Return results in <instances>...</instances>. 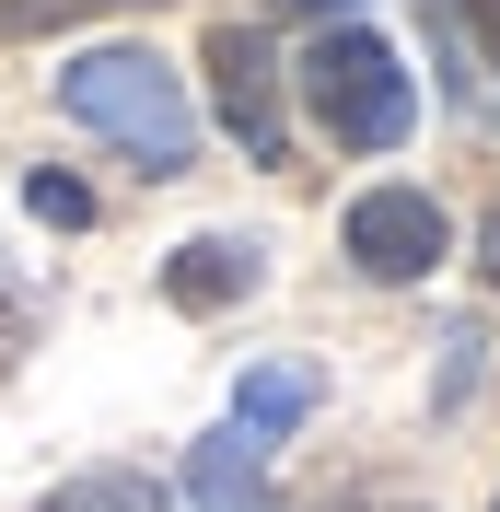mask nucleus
<instances>
[{
	"mask_svg": "<svg viewBox=\"0 0 500 512\" xmlns=\"http://www.w3.org/2000/svg\"><path fill=\"white\" fill-rule=\"evenodd\" d=\"M59 105L94 128V140H117L140 175H187L198 163V105H187V82H175L152 47H94V59H70Z\"/></svg>",
	"mask_w": 500,
	"mask_h": 512,
	"instance_id": "nucleus-1",
	"label": "nucleus"
},
{
	"mask_svg": "<svg viewBox=\"0 0 500 512\" xmlns=\"http://www.w3.org/2000/svg\"><path fill=\"white\" fill-rule=\"evenodd\" d=\"M291 82H303L314 128H326L338 152H396L407 128H419V82H407V59L373 24H326L303 59H291Z\"/></svg>",
	"mask_w": 500,
	"mask_h": 512,
	"instance_id": "nucleus-2",
	"label": "nucleus"
},
{
	"mask_svg": "<svg viewBox=\"0 0 500 512\" xmlns=\"http://www.w3.org/2000/svg\"><path fill=\"white\" fill-rule=\"evenodd\" d=\"M198 70H210V117L245 140V163H291V117H280V59H268V35L256 24H210Z\"/></svg>",
	"mask_w": 500,
	"mask_h": 512,
	"instance_id": "nucleus-3",
	"label": "nucleus"
},
{
	"mask_svg": "<svg viewBox=\"0 0 500 512\" xmlns=\"http://www.w3.org/2000/svg\"><path fill=\"white\" fill-rule=\"evenodd\" d=\"M442 245H454V222H442L431 187H361L349 198V268L361 280H431Z\"/></svg>",
	"mask_w": 500,
	"mask_h": 512,
	"instance_id": "nucleus-4",
	"label": "nucleus"
},
{
	"mask_svg": "<svg viewBox=\"0 0 500 512\" xmlns=\"http://www.w3.org/2000/svg\"><path fill=\"white\" fill-rule=\"evenodd\" d=\"M256 280H268V245H245V233H187V245L163 256V303H175V315H221V303H245Z\"/></svg>",
	"mask_w": 500,
	"mask_h": 512,
	"instance_id": "nucleus-5",
	"label": "nucleus"
},
{
	"mask_svg": "<svg viewBox=\"0 0 500 512\" xmlns=\"http://www.w3.org/2000/svg\"><path fill=\"white\" fill-rule=\"evenodd\" d=\"M314 396H326V373H314V361H256V373L233 384V431L268 454V443H291V431L314 419Z\"/></svg>",
	"mask_w": 500,
	"mask_h": 512,
	"instance_id": "nucleus-6",
	"label": "nucleus"
},
{
	"mask_svg": "<svg viewBox=\"0 0 500 512\" xmlns=\"http://www.w3.org/2000/svg\"><path fill=\"white\" fill-rule=\"evenodd\" d=\"M187 501L198 512H280V489H268V454H256L245 431H210V443L187 454Z\"/></svg>",
	"mask_w": 500,
	"mask_h": 512,
	"instance_id": "nucleus-7",
	"label": "nucleus"
},
{
	"mask_svg": "<svg viewBox=\"0 0 500 512\" xmlns=\"http://www.w3.org/2000/svg\"><path fill=\"white\" fill-rule=\"evenodd\" d=\"M47 512H163V489L140 466H82V478L47 489Z\"/></svg>",
	"mask_w": 500,
	"mask_h": 512,
	"instance_id": "nucleus-8",
	"label": "nucleus"
},
{
	"mask_svg": "<svg viewBox=\"0 0 500 512\" xmlns=\"http://www.w3.org/2000/svg\"><path fill=\"white\" fill-rule=\"evenodd\" d=\"M94 12H140V0H0V35L24 47V35H70V24H94Z\"/></svg>",
	"mask_w": 500,
	"mask_h": 512,
	"instance_id": "nucleus-9",
	"label": "nucleus"
},
{
	"mask_svg": "<svg viewBox=\"0 0 500 512\" xmlns=\"http://www.w3.org/2000/svg\"><path fill=\"white\" fill-rule=\"evenodd\" d=\"M24 210H35V222H59V233H82V222H94V187L47 163V175H24Z\"/></svg>",
	"mask_w": 500,
	"mask_h": 512,
	"instance_id": "nucleus-10",
	"label": "nucleus"
},
{
	"mask_svg": "<svg viewBox=\"0 0 500 512\" xmlns=\"http://www.w3.org/2000/svg\"><path fill=\"white\" fill-rule=\"evenodd\" d=\"M24 350H35V291L12 280V268H0V384L24 373Z\"/></svg>",
	"mask_w": 500,
	"mask_h": 512,
	"instance_id": "nucleus-11",
	"label": "nucleus"
},
{
	"mask_svg": "<svg viewBox=\"0 0 500 512\" xmlns=\"http://www.w3.org/2000/svg\"><path fill=\"white\" fill-rule=\"evenodd\" d=\"M442 350H454V361H442V408H454V396H466V384H477V361H489V326H454V338H442Z\"/></svg>",
	"mask_w": 500,
	"mask_h": 512,
	"instance_id": "nucleus-12",
	"label": "nucleus"
},
{
	"mask_svg": "<svg viewBox=\"0 0 500 512\" xmlns=\"http://www.w3.org/2000/svg\"><path fill=\"white\" fill-rule=\"evenodd\" d=\"M454 35H466L477 59H489V70H500V0H454Z\"/></svg>",
	"mask_w": 500,
	"mask_h": 512,
	"instance_id": "nucleus-13",
	"label": "nucleus"
},
{
	"mask_svg": "<svg viewBox=\"0 0 500 512\" xmlns=\"http://www.w3.org/2000/svg\"><path fill=\"white\" fill-rule=\"evenodd\" d=\"M268 12H303V24H361V0H268Z\"/></svg>",
	"mask_w": 500,
	"mask_h": 512,
	"instance_id": "nucleus-14",
	"label": "nucleus"
},
{
	"mask_svg": "<svg viewBox=\"0 0 500 512\" xmlns=\"http://www.w3.org/2000/svg\"><path fill=\"white\" fill-rule=\"evenodd\" d=\"M477 268H489V280H500V210H489V233H477Z\"/></svg>",
	"mask_w": 500,
	"mask_h": 512,
	"instance_id": "nucleus-15",
	"label": "nucleus"
}]
</instances>
